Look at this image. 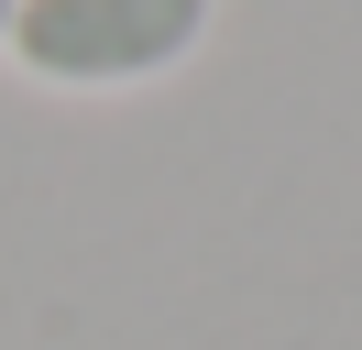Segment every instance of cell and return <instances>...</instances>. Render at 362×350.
<instances>
[{
    "instance_id": "obj_2",
    "label": "cell",
    "mask_w": 362,
    "mask_h": 350,
    "mask_svg": "<svg viewBox=\"0 0 362 350\" xmlns=\"http://www.w3.org/2000/svg\"><path fill=\"white\" fill-rule=\"evenodd\" d=\"M0 33H11V0H0Z\"/></svg>"
},
{
    "instance_id": "obj_1",
    "label": "cell",
    "mask_w": 362,
    "mask_h": 350,
    "mask_svg": "<svg viewBox=\"0 0 362 350\" xmlns=\"http://www.w3.org/2000/svg\"><path fill=\"white\" fill-rule=\"evenodd\" d=\"M220 33V0H11L0 55L55 99H121L176 77Z\"/></svg>"
}]
</instances>
